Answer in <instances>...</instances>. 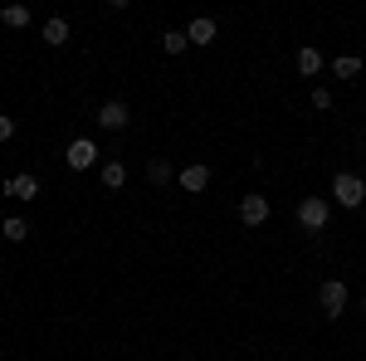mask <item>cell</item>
<instances>
[{"label":"cell","instance_id":"1","mask_svg":"<svg viewBox=\"0 0 366 361\" xmlns=\"http://www.w3.org/2000/svg\"><path fill=\"white\" fill-rule=\"evenodd\" d=\"M332 205H342V210H362L366 205V181L357 171H337L332 176Z\"/></svg>","mask_w":366,"mask_h":361},{"label":"cell","instance_id":"2","mask_svg":"<svg viewBox=\"0 0 366 361\" xmlns=\"http://www.w3.org/2000/svg\"><path fill=\"white\" fill-rule=\"evenodd\" d=\"M327 210H332L327 195H303V200H298V224H303L308 234H322V229H327Z\"/></svg>","mask_w":366,"mask_h":361},{"label":"cell","instance_id":"3","mask_svg":"<svg viewBox=\"0 0 366 361\" xmlns=\"http://www.w3.org/2000/svg\"><path fill=\"white\" fill-rule=\"evenodd\" d=\"M93 122H98L103 132H127V127H132V108H127L122 98H108L103 108L93 112Z\"/></svg>","mask_w":366,"mask_h":361},{"label":"cell","instance_id":"4","mask_svg":"<svg viewBox=\"0 0 366 361\" xmlns=\"http://www.w3.org/2000/svg\"><path fill=\"white\" fill-rule=\"evenodd\" d=\"M347 298H352V293H347L342 278H327V283L317 288V303H322V312H327V322H337L342 312H347Z\"/></svg>","mask_w":366,"mask_h":361},{"label":"cell","instance_id":"5","mask_svg":"<svg viewBox=\"0 0 366 361\" xmlns=\"http://www.w3.org/2000/svg\"><path fill=\"white\" fill-rule=\"evenodd\" d=\"M269 215H274V205H269V195H244V200H239V220L249 224V229H259V224L269 220Z\"/></svg>","mask_w":366,"mask_h":361},{"label":"cell","instance_id":"6","mask_svg":"<svg viewBox=\"0 0 366 361\" xmlns=\"http://www.w3.org/2000/svg\"><path fill=\"white\" fill-rule=\"evenodd\" d=\"M103 152L93 147L88 137H79V142H69V152H64V162H69V171H93V162H98Z\"/></svg>","mask_w":366,"mask_h":361},{"label":"cell","instance_id":"7","mask_svg":"<svg viewBox=\"0 0 366 361\" xmlns=\"http://www.w3.org/2000/svg\"><path fill=\"white\" fill-rule=\"evenodd\" d=\"M176 181H181V191L200 195L205 186H210V167H205V162H191V167H181V171H176Z\"/></svg>","mask_w":366,"mask_h":361},{"label":"cell","instance_id":"8","mask_svg":"<svg viewBox=\"0 0 366 361\" xmlns=\"http://www.w3.org/2000/svg\"><path fill=\"white\" fill-rule=\"evenodd\" d=\"M215 34H220V25H215L210 15H196V20L186 25V39H191V44H200V49H210V44H215Z\"/></svg>","mask_w":366,"mask_h":361},{"label":"cell","instance_id":"9","mask_svg":"<svg viewBox=\"0 0 366 361\" xmlns=\"http://www.w3.org/2000/svg\"><path fill=\"white\" fill-rule=\"evenodd\" d=\"M5 195H15V200H39V181H34L29 171H15V176L5 181Z\"/></svg>","mask_w":366,"mask_h":361},{"label":"cell","instance_id":"10","mask_svg":"<svg viewBox=\"0 0 366 361\" xmlns=\"http://www.w3.org/2000/svg\"><path fill=\"white\" fill-rule=\"evenodd\" d=\"M39 34H44V44H54V49H59V44H69V20H64V15H49Z\"/></svg>","mask_w":366,"mask_h":361},{"label":"cell","instance_id":"11","mask_svg":"<svg viewBox=\"0 0 366 361\" xmlns=\"http://www.w3.org/2000/svg\"><path fill=\"white\" fill-rule=\"evenodd\" d=\"M171 176H176V171H171L167 157H152V162H147V181H152V186H171Z\"/></svg>","mask_w":366,"mask_h":361},{"label":"cell","instance_id":"12","mask_svg":"<svg viewBox=\"0 0 366 361\" xmlns=\"http://www.w3.org/2000/svg\"><path fill=\"white\" fill-rule=\"evenodd\" d=\"M298 74H303V79H317V74H322V54H317V49H298Z\"/></svg>","mask_w":366,"mask_h":361},{"label":"cell","instance_id":"13","mask_svg":"<svg viewBox=\"0 0 366 361\" xmlns=\"http://www.w3.org/2000/svg\"><path fill=\"white\" fill-rule=\"evenodd\" d=\"M0 20H5L10 29H25L34 15H29V5H0Z\"/></svg>","mask_w":366,"mask_h":361},{"label":"cell","instance_id":"14","mask_svg":"<svg viewBox=\"0 0 366 361\" xmlns=\"http://www.w3.org/2000/svg\"><path fill=\"white\" fill-rule=\"evenodd\" d=\"M357 74H362V59H357V54L332 59V79H357Z\"/></svg>","mask_w":366,"mask_h":361},{"label":"cell","instance_id":"15","mask_svg":"<svg viewBox=\"0 0 366 361\" xmlns=\"http://www.w3.org/2000/svg\"><path fill=\"white\" fill-rule=\"evenodd\" d=\"M0 234H5V239H10V244H25V239H29V224L20 220V215H10V220L0 224Z\"/></svg>","mask_w":366,"mask_h":361},{"label":"cell","instance_id":"16","mask_svg":"<svg viewBox=\"0 0 366 361\" xmlns=\"http://www.w3.org/2000/svg\"><path fill=\"white\" fill-rule=\"evenodd\" d=\"M162 49H167V54H186V49H191L186 29H167V34H162Z\"/></svg>","mask_w":366,"mask_h":361},{"label":"cell","instance_id":"17","mask_svg":"<svg viewBox=\"0 0 366 361\" xmlns=\"http://www.w3.org/2000/svg\"><path fill=\"white\" fill-rule=\"evenodd\" d=\"M122 181H127V167H122V162H103V186H108V191H117Z\"/></svg>","mask_w":366,"mask_h":361},{"label":"cell","instance_id":"18","mask_svg":"<svg viewBox=\"0 0 366 361\" xmlns=\"http://www.w3.org/2000/svg\"><path fill=\"white\" fill-rule=\"evenodd\" d=\"M312 108H332V88H312Z\"/></svg>","mask_w":366,"mask_h":361},{"label":"cell","instance_id":"19","mask_svg":"<svg viewBox=\"0 0 366 361\" xmlns=\"http://www.w3.org/2000/svg\"><path fill=\"white\" fill-rule=\"evenodd\" d=\"M15 137V117H0V142H10Z\"/></svg>","mask_w":366,"mask_h":361},{"label":"cell","instance_id":"20","mask_svg":"<svg viewBox=\"0 0 366 361\" xmlns=\"http://www.w3.org/2000/svg\"><path fill=\"white\" fill-rule=\"evenodd\" d=\"M362 312H366V298H362Z\"/></svg>","mask_w":366,"mask_h":361}]
</instances>
